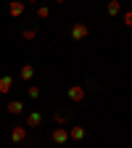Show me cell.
Wrapping results in <instances>:
<instances>
[{"mask_svg": "<svg viewBox=\"0 0 132 148\" xmlns=\"http://www.w3.org/2000/svg\"><path fill=\"white\" fill-rule=\"evenodd\" d=\"M85 135H87L85 127H69V140H82Z\"/></svg>", "mask_w": 132, "mask_h": 148, "instance_id": "8", "label": "cell"}, {"mask_svg": "<svg viewBox=\"0 0 132 148\" xmlns=\"http://www.w3.org/2000/svg\"><path fill=\"white\" fill-rule=\"evenodd\" d=\"M8 13L13 18H18V16L24 13V0H11V3H8Z\"/></svg>", "mask_w": 132, "mask_h": 148, "instance_id": "6", "label": "cell"}, {"mask_svg": "<svg viewBox=\"0 0 132 148\" xmlns=\"http://www.w3.org/2000/svg\"><path fill=\"white\" fill-rule=\"evenodd\" d=\"M55 3H64V0H55Z\"/></svg>", "mask_w": 132, "mask_h": 148, "instance_id": "18", "label": "cell"}, {"mask_svg": "<svg viewBox=\"0 0 132 148\" xmlns=\"http://www.w3.org/2000/svg\"><path fill=\"white\" fill-rule=\"evenodd\" d=\"M122 21H124V24H127V27H132V11H127V13H124V16H122Z\"/></svg>", "mask_w": 132, "mask_h": 148, "instance_id": "16", "label": "cell"}, {"mask_svg": "<svg viewBox=\"0 0 132 148\" xmlns=\"http://www.w3.org/2000/svg\"><path fill=\"white\" fill-rule=\"evenodd\" d=\"M40 124H42V114H40V111H32V114H27V122H24V127H27V130L40 127Z\"/></svg>", "mask_w": 132, "mask_h": 148, "instance_id": "5", "label": "cell"}, {"mask_svg": "<svg viewBox=\"0 0 132 148\" xmlns=\"http://www.w3.org/2000/svg\"><path fill=\"white\" fill-rule=\"evenodd\" d=\"M66 124V116L64 114H55V127H64Z\"/></svg>", "mask_w": 132, "mask_h": 148, "instance_id": "15", "label": "cell"}, {"mask_svg": "<svg viewBox=\"0 0 132 148\" xmlns=\"http://www.w3.org/2000/svg\"><path fill=\"white\" fill-rule=\"evenodd\" d=\"M66 95H69V101H74V103H82V101H85V87H82V85H69Z\"/></svg>", "mask_w": 132, "mask_h": 148, "instance_id": "2", "label": "cell"}, {"mask_svg": "<svg viewBox=\"0 0 132 148\" xmlns=\"http://www.w3.org/2000/svg\"><path fill=\"white\" fill-rule=\"evenodd\" d=\"M27 138H29V130H27V127H13V130H11V140H13V143H24Z\"/></svg>", "mask_w": 132, "mask_h": 148, "instance_id": "4", "label": "cell"}, {"mask_svg": "<svg viewBox=\"0 0 132 148\" xmlns=\"http://www.w3.org/2000/svg\"><path fill=\"white\" fill-rule=\"evenodd\" d=\"M11 87H13V77H11V74L0 77V92H11Z\"/></svg>", "mask_w": 132, "mask_h": 148, "instance_id": "10", "label": "cell"}, {"mask_svg": "<svg viewBox=\"0 0 132 148\" xmlns=\"http://www.w3.org/2000/svg\"><path fill=\"white\" fill-rule=\"evenodd\" d=\"M0 108H3V106H0Z\"/></svg>", "mask_w": 132, "mask_h": 148, "instance_id": "19", "label": "cell"}, {"mask_svg": "<svg viewBox=\"0 0 132 148\" xmlns=\"http://www.w3.org/2000/svg\"><path fill=\"white\" fill-rule=\"evenodd\" d=\"M106 13H108V16H119V13H122V3H119V0H108Z\"/></svg>", "mask_w": 132, "mask_h": 148, "instance_id": "9", "label": "cell"}, {"mask_svg": "<svg viewBox=\"0 0 132 148\" xmlns=\"http://www.w3.org/2000/svg\"><path fill=\"white\" fill-rule=\"evenodd\" d=\"M90 34V27L87 24H82V21H77V24H71V40H77V42H82L85 37Z\"/></svg>", "mask_w": 132, "mask_h": 148, "instance_id": "1", "label": "cell"}, {"mask_svg": "<svg viewBox=\"0 0 132 148\" xmlns=\"http://www.w3.org/2000/svg\"><path fill=\"white\" fill-rule=\"evenodd\" d=\"M5 111H8V114H13V116H18V114H24V103H21V101H11V103L5 106Z\"/></svg>", "mask_w": 132, "mask_h": 148, "instance_id": "7", "label": "cell"}, {"mask_svg": "<svg viewBox=\"0 0 132 148\" xmlns=\"http://www.w3.org/2000/svg\"><path fill=\"white\" fill-rule=\"evenodd\" d=\"M27 95H29L32 101H37V98H40V87H37V85H29V87H27Z\"/></svg>", "mask_w": 132, "mask_h": 148, "instance_id": "12", "label": "cell"}, {"mask_svg": "<svg viewBox=\"0 0 132 148\" xmlns=\"http://www.w3.org/2000/svg\"><path fill=\"white\" fill-rule=\"evenodd\" d=\"M29 3H40V0H29Z\"/></svg>", "mask_w": 132, "mask_h": 148, "instance_id": "17", "label": "cell"}, {"mask_svg": "<svg viewBox=\"0 0 132 148\" xmlns=\"http://www.w3.org/2000/svg\"><path fill=\"white\" fill-rule=\"evenodd\" d=\"M18 74H21V79H24V82H29V79L34 77V66H32V64H24Z\"/></svg>", "mask_w": 132, "mask_h": 148, "instance_id": "11", "label": "cell"}, {"mask_svg": "<svg viewBox=\"0 0 132 148\" xmlns=\"http://www.w3.org/2000/svg\"><path fill=\"white\" fill-rule=\"evenodd\" d=\"M50 140H53L55 145H64V143L69 140V130H66V127H55L53 132H50Z\"/></svg>", "mask_w": 132, "mask_h": 148, "instance_id": "3", "label": "cell"}, {"mask_svg": "<svg viewBox=\"0 0 132 148\" xmlns=\"http://www.w3.org/2000/svg\"><path fill=\"white\" fill-rule=\"evenodd\" d=\"M21 37H24V40H34V37H37V29H24Z\"/></svg>", "mask_w": 132, "mask_h": 148, "instance_id": "13", "label": "cell"}, {"mask_svg": "<svg viewBox=\"0 0 132 148\" xmlns=\"http://www.w3.org/2000/svg\"><path fill=\"white\" fill-rule=\"evenodd\" d=\"M37 16H40V18H48L50 16V8L48 5H40V8H37Z\"/></svg>", "mask_w": 132, "mask_h": 148, "instance_id": "14", "label": "cell"}]
</instances>
